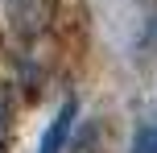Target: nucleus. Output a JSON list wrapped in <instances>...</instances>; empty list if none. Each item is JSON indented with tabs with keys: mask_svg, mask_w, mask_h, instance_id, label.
Wrapping results in <instances>:
<instances>
[{
	"mask_svg": "<svg viewBox=\"0 0 157 153\" xmlns=\"http://www.w3.org/2000/svg\"><path fill=\"white\" fill-rule=\"evenodd\" d=\"M75 116H78V99H66V104L54 112V120H50V128H46V137H41L37 153H62L66 137H71V124H75Z\"/></svg>",
	"mask_w": 157,
	"mask_h": 153,
	"instance_id": "obj_2",
	"label": "nucleus"
},
{
	"mask_svg": "<svg viewBox=\"0 0 157 153\" xmlns=\"http://www.w3.org/2000/svg\"><path fill=\"white\" fill-rule=\"evenodd\" d=\"M8 116H13L8 95H0V153H4V141H8Z\"/></svg>",
	"mask_w": 157,
	"mask_h": 153,
	"instance_id": "obj_4",
	"label": "nucleus"
},
{
	"mask_svg": "<svg viewBox=\"0 0 157 153\" xmlns=\"http://www.w3.org/2000/svg\"><path fill=\"white\" fill-rule=\"evenodd\" d=\"M0 4H4L8 21L21 37H37L54 21V0H0Z\"/></svg>",
	"mask_w": 157,
	"mask_h": 153,
	"instance_id": "obj_1",
	"label": "nucleus"
},
{
	"mask_svg": "<svg viewBox=\"0 0 157 153\" xmlns=\"http://www.w3.org/2000/svg\"><path fill=\"white\" fill-rule=\"evenodd\" d=\"M132 153H157V120H149V124H141V128H136Z\"/></svg>",
	"mask_w": 157,
	"mask_h": 153,
	"instance_id": "obj_3",
	"label": "nucleus"
}]
</instances>
